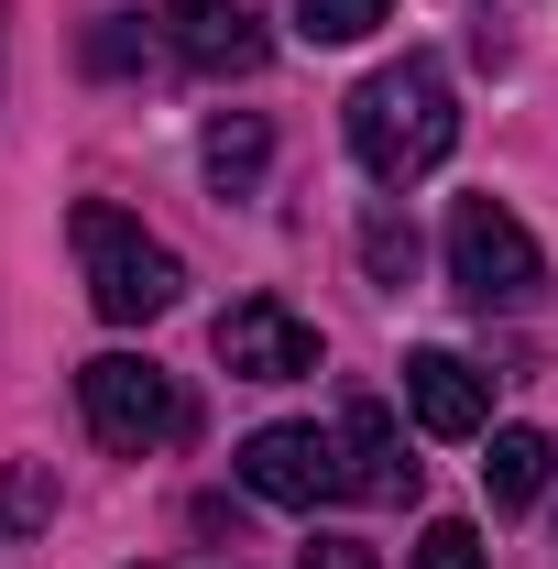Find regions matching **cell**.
<instances>
[{"mask_svg": "<svg viewBox=\"0 0 558 569\" xmlns=\"http://www.w3.org/2000/svg\"><path fill=\"white\" fill-rule=\"evenodd\" d=\"M449 142H460V99H449V67H438V56H406V67H383V77L350 88V153H361L372 187L438 176Z\"/></svg>", "mask_w": 558, "mask_h": 569, "instance_id": "6da1fadb", "label": "cell"}, {"mask_svg": "<svg viewBox=\"0 0 558 569\" xmlns=\"http://www.w3.org/2000/svg\"><path fill=\"white\" fill-rule=\"evenodd\" d=\"M67 230H77V263H88V307H99L110 329H142V318H165V307L187 296V263H176V252H165L132 209L88 198Z\"/></svg>", "mask_w": 558, "mask_h": 569, "instance_id": "7a4b0ae2", "label": "cell"}, {"mask_svg": "<svg viewBox=\"0 0 558 569\" xmlns=\"http://www.w3.org/2000/svg\"><path fill=\"white\" fill-rule=\"evenodd\" d=\"M77 406H88V438L121 449V460L176 449V438L198 427V406L176 395V372H153V361H132V351H99V361H88V372H77Z\"/></svg>", "mask_w": 558, "mask_h": 569, "instance_id": "3957f363", "label": "cell"}, {"mask_svg": "<svg viewBox=\"0 0 558 569\" xmlns=\"http://www.w3.org/2000/svg\"><path fill=\"white\" fill-rule=\"evenodd\" d=\"M449 284L471 307H537L548 296V252H537V230L504 198H460L449 209Z\"/></svg>", "mask_w": 558, "mask_h": 569, "instance_id": "277c9868", "label": "cell"}, {"mask_svg": "<svg viewBox=\"0 0 558 569\" xmlns=\"http://www.w3.org/2000/svg\"><path fill=\"white\" fill-rule=\"evenodd\" d=\"M241 482L263 503H285V515H318V503L350 493V460L329 427H252L241 438Z\"/></svg>", "mask_w": 558, "mask_h": 569, "instance_id": "5b68a950", "label": "cell"}, {"mask_svg": "<svg viewBox=\"0 0 558 569\" xmlns=\"http://www.w3.org/2000/svg\"><path fill=\"white\" fill-rule=\"evenodd\" d=\"M219 361L241 383H307L318 372V329L285 296H241V307H219Z\"/></svg>", "mask_w": 558, "mask_h": 569, "instance_id": "8992f818", "label": "cell"}, {"mask_svg": "<svg viewBox=\"0 0 558 569\" xmlns=\"http://www.w3.org/2000/svg\"><path fill=\"white\" fill-rule=\"evenodd\" d=\"M153 22H165V44H176L198 77H252L263 67V22H252L241 0H165Z\"/></svg>", "mask_w": 558, "mask_h": 569, "instance_id": "52a82bcc", "label": "cell"}, {"mask_svg": "<svg viewBox=\"0 0 558 569\" xmlns=\"http://www.w3.org/2000/svg\"><path fill=\"white\" fill-rule=\"evenodd\" d=\"M406 417H417L427 438H482V427H492L482 361H460V351H406Z\"/></svg>", "mask_w": 558, "mask_h": 569, "instance_id": "ba28073f", "label": "cell"}, {"mask_svg": "<svg viewBox=\"0 0 558 569\" xmlns=\"http://www.w3.org/2000/svg\"><path fill=\"white\" fill-rule=\"evenodd\" d=\"M340 460H350V493H372V503H406V493H417V460H406V438H395V406H372V395H350Z\"/></svg>", "mask_w": 558, "mask_h": 569, "instance_id": "9c48e42d", "label": "cell"}, {"mask_svg": "<svg viewBox=\"0 0 558 569\" xmlns=\"http://www.w3.org/2000/svg\"><path fill=\"white\" fill-rule=\"evenodd\" d=\"M548 438L537 427H492V460H482V493H492V515H515V503H537L548 493Z\"/></svg>", "mask_w": 558, "mask_h": 569, "instance_id": "30bf717a", "label": "cell"}, {"mask_svg": "<svg viewBox=\"0 0 558 569\" xmlns=\"http://www.w3.org/2000/svg\"><path fill=\"white\" fill-rule=\"evenodd\" d=\"M263 153H275V132H263L252 110H219V121H209V142H198V164H209V187H219V198H252Z\"/></svg>", "mask_w": 558, "mask_h": 569, "instance_id": "8fae6325", "label": "cell"}, {"mask_svg": "<svg viewBox=\"0 0 558 569\" xmlns=\"http://www.w3.org/2000/svg\"><path fill=\"white\" fill-rule=\"evenodd\" d=\"M153 44H165V33H153L142 11H99V22H88V67H99V77H132V67H153Z\"/></svg>", "mask_w": 558, "mask_h": 569, "instance_id": "7c38bea8", "label": "cell"}, {"mask_svg": "<svg viewBox=\"0 0 558 569\" xmlns=\"http://www.w3.org/2000/svg\"><path fill=\"white\" fill-rule=\"evenodd\" d=\"M361 263H372V284H406V274H417V230L395 219V198L361 209Z\"/></svg>", "mask_w": 558, "mask_h": 569, "instance_id": "4fadbf2b", "label": "cell"}, {"mask_svg": "<svg viewBox=\"0 0 558 569\" xmlns=\"http://www.w3.org/2000/svg\"><path fill=\"white\" fill-rule=\"evenodd\" d=\"M383 11L395 0H296V33L307 44H361V33H383Z\"/></svg>", "mask_w": 558, "mask_h": 569, "instance_id": "5bb4252c", "label": "cell"}, {"mask_svg": "<svg viewBox=\"0 0 558 569\" xmlns=\"http://www.w3.org/2000/svg\"><path fill=\"white\" fill-rule=\"evenodd\" d=\"M406 569H492V548H482V526H460V515H438L417 548H406Z\"/></svg>", "mask_w": 558, "mask_h": 569, "instance_id": "9a60e30c", "label": "cell"}, {"mask_svg": "<svg viewBox=\"0 0 558 569\" xmlns=\"http://www.w3.org/2000/svg\"><path fill=\"white\" fill-rule=\"evenodd\" d=\"M11 526H22V537L56 526V471H44V460H11Z\"/></svg>", "mask_w": 558, "mask_h": 569, "instance_id": "2e32d148", "label": "cell"}, {"mask_svg": "<svg viewBox=\"0 0 558 569\" xmlns=\"http://www.w3.org/2000/svg\"><path fill=\"white\" fill-rule=\"evenodd\" d=\"M296 569H372V548H361V537H318Z\"/></svg>", "mask_w": 558, "mask_h": 569, "instance_id": "e0dca14e", "label": "cell"}]
</instances>
